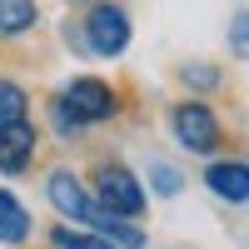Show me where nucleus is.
<instances>
[{
  "label": "nucleus",
  "mask_w": 249,
  "mask_h": 249,
  "mask_svg": "<svg viewBox=\"0 0 249 249\" xmlns=\"http://www.w3.org/2000/svg\"><path fill=\"white\" fill-rule=\"evenodd\" d=\"M45 199H50V210L65 219V224H75V230H90V234H105V239H115L120 249H144V230H135L130 219H115V214H105L95 204V195L80 184V175H70V170H55L50 179H45Z\"/></svg>",
  "instance_id": "1"
},
{
  "label": "nucleus",
  "mask_w": 249,
  "mask_h": 249,
  "mask_svg": "<svg viewBox=\"0 0 249 249\" xmlns=\"http://www.w3.org/2000/svg\"><path fill=\"white\" fill-rule=\"evenodd\" d=\"M115 110H120V100H115V90H110L100 75H75V80H65V85L55 90V100H50V124H55V135L75 140V135H85L90 124L110 120Z\"/></svg>",
  "instance_id": "2"
},
{
  "label": "nucleus",
  "mask_w": 249,
  "mask_h": 249,
  "mask_svg": "<svg viewBox=\"0 0 249 249\" xmlns=\"http://www.w3.org/2000/svg\"><path fill=\"white\" fill-rule=\"evenodd\" d=\"M130 35H135V25L124 15V5H115V0H95L80 20V50L100 55V60H120L130 50Z\"/></svg>",
  "instance_id": "3"
},
{
  "label": "nucleus",
  "mask_w": 249,
  "mask_h": 249,
  "mask_svg": "<svg viewBox=\"0 0 249 249\" xmlns=\"http://www.w3.org/2000/svg\"><path fill=\"white\" fill-rule=\"evenodd\" d=\"M90 195H95L100 210L115 214V219L144 214V184H140L135 170H124V164H100L95 179H90Z\"/></svg>",
  "instance_id": "4"
},
{
  "label": "nucleus",
  "mask_w": 249,
  "mask_h": 249,
  "mask_svg": "<svg viewBox=\"0 0 249 249\" xmlns=\"http://www.w3.org/2000/svg\"><path fill=\"white\" fill-rule=\"evenodd\" d=\"M170 135L179 140V150H195V155H210L219 144V115L199 100H179L170 110Z\"/></svg>",
  "instance_id": "5"
},
{
  "label": "nucleus",
  "mask_w": 249,
  "mask_h": 249,
  "mask_svg": "<svg viewBox=\"0 0 249 249\" xmlns=\"http://www.w3.org/2000/svg\"><path fill=\"white\" fill-rule=\"evenodd\" d=\"M35 150H40V130H35L30 120L5 124V130H0V175H5V179L25 175L30 160H35Z\"/></svg>",
  "instance_id": "6"
},
{
  "label": "nucleus",
  "mask_w": 249,
  "mask_h": 249,
  "mask_svg": "<svg viewBox=\"0 0 249 249\" xmlns=\"http://www.w3.org/2000/svg\"><path fill=\"white\" fill-rule=\"evenodd\" d=\"M210 195H219L224 204H249V164L244 160H214L204 170Z\"/></svg>",
  "instance_id": "7"
},
{
  "label": "nucleus",
  "mask_w": 249,
  "mask_h": 249,
  "mask_svg": "<svg viewBox=\"0 0 249 249\" xmlns=\"http://www.w3.org/2000/svg\"><path fill=\"white\" fill-rule=\"evenodd\" d=\"M30 210L20 204V195H10L5 184H0V244H25L30 239Z\"/></svg>",
  "instance_id": "8"
},
{
  "label": "nucleus",
  "mask_w": 249,
  "mask_h": 249,
  "mask_svg": "<svg viewBox=\"0 0 249 249\" xmlns=\"http://www.w3.org/2000/svg\"><path fill=\"white\" fill-rule=\"evenodd\" d=\"M40 25V5L35 0H0V40H20Z\"/></svg>",
  "instance_id": "9"
},
{
  "label": "nucleus",
  "mask_w": 249,
  "mask_h": 249,
  "mask_svg": "<svg viewBox=\"0 0 249 249\" xmlns=\"http://www.w3.org/2000/svg\"><path fill=\"white\" fill-rule=\"evenodd\" d=\"M15 120H30V95H25L20 80H5V75H0V130L15 124Z\"/></svg>",
  "instance_id": "10"
},
{
  "label": "nucleus",
  "mask_w": 249,
  "mask_h": 249,
  "mask_svg": "<svg viewBox=\"0 0 249 249\" xmlns=\"http://www.w3.org/2000/svg\"><path fill=\"white\" fill-rule=\"evenodd\" d=\"M50 244H55V249H120L115 239H105V234H90V230H75V224H55Z\"/></svg>",
  "instance_id": "11"
},
{
  "label": "nucleus",
  "mask_w": 249,
  "mask_h": 249,
  "mask_svg": "<svg viewBox=\"0 0 249 249\" xmlns=\"http://www.w3.org/2000/svg\"><path fill=\"white\" fill-rule=\"evenodd\" d=\"M224 35H230V50H234L239 60H249V10H234Z\"/></svg>",
  "instance_id": "12"
},
{
  "label": "nucleus",
  "mask_w": 249,
  "mask_h": 249,
  "mask_svg": "<svg viewBox=\"0 0 249 249\" xmlns=\"http://www.w3.org/2000/svg\"><path fill=\"white\" fill-rule=\"evenodd\" d=\"M150 179H155V190H160V195H179V175H175L164 160H155V164H150Z\"/></svg>",
  "instance_id": "13"
},
{
  "label": "nucleus",
  "mask_w": 249,
  "mask_h": 249,
  "mask_svg": "<svg viewBox=\"0 0 249 249\" xmlns=\"http://www.w3.org/2000/svg\"><path fill=\"white\" fill-rule=\"evenodd\" d=\"M179 75H184V80H190V85H214V80H219L214 70H204V65H184Z\"/></svg>",
  "instance_id": "14"
},
{
  "label": "nucleus",
  "mask_w": 249,
  "mask_h": 249,
  "mask_svg": "<svg viewBox=\"0 0 249 249\" xmlns=\"http://www.w3.org/2000/svg\"><path fill=\"white\" fill-rule=\"evenodd\" d=\"M70 5H95V0H70Z\"/></svg>",
  "instance_id": "15"
}]
</instances>
